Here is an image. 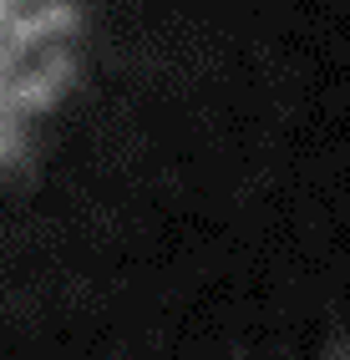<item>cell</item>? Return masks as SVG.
Wrapping results in <instances>:
<instances>
[{"label": "cell", "instance_id": "obj_1", "mask_svg": "<svg viewBox=\"0 0 350 360\" xmlns=\"http://www.w3.org/2000/svg\"><path fill=\"white\" fill-rule=\"evenodd\" d=\"M86 0H0V173L56 107L82 46Z\"/></svg>", "mask_w": 350, "mask_h": 360}]
</instances>
